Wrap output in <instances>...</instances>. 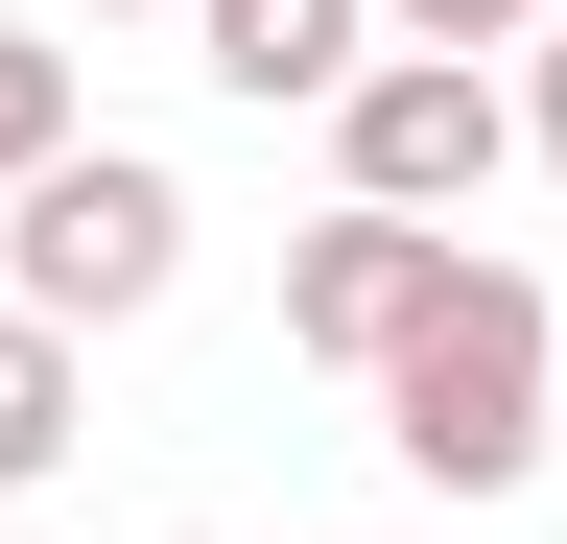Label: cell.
Returning <instances> with one entry per match:
<instances>
[{
    "instance_id": "obj_1",
    "label": "cell",
    "mask_w": 567,
    "mask_h": 544,
    "mask_svg": "<svg viewBox=\"0 0 567 544\" xmlns=\"http://www.w3.org/2000/svg\"><path fill=\"white\" fill-rule=\"evenodd\" d=\"M544 402H567V308H544L496 237H450L425 331L379 356V450L425 473V497H520V473H544Z\"/></svg>"
},
{
    "instance_id": "obj_2",
    "label": "cell",
    "mask_w": 567,
    "mask_h": 544,
    "mask_svg": "<svg viewBox=\"0 0 567 544\" xmlns=\"http://www.w3.org/2000/svg\"><path fill=\"white\" fill-rule=\"evenodd\" d=\"M166 285H189V189L142 166V143H71V166L0 189V308H48L71 356H95V331H142Z\"/></svg>"
},
{
    "instance_id": "obj_3",
    "label": "cell",
    "mask_w": 567,
    "mask_h": 544,
    "mask_svg": "<svg viewBox=\"0 0 567 544\" xmlns=\"http://www.w3.org/2000/svg\"><path fill=\"white\" fill-rule=\"evenodd\" d=\"M496 166H520V95L450 72V48H379V72L331 95V189H354V214H425V237H450Z\"/></svg>"
},
{
    "instance_id": "obj_4",
    "label": "cell",
    "mask_w": 567,
    "mask_h": 544,
    "mask_svg": "<svg viewBox=\"0 0 567 544\" xmlns=\"http://www.w3.org/2000/svg\"><path fill=\"white\" fill-rule=\"evenodd\" d=\"M425 285H450V237H425V214H354V189H331V214L284 237V356H331V379H379L402 331H425Z\"/></svg>"
},
{
    "instance_id": "obj_5",
    "label": "cell",
    "mask_w": 567,
    "mask_h": 544,
    "mask_svg": "<svg viewBox=\"0 0 567 544\" xmlns=\"http://www.w3.org/2000/svg\"><path fill=\"white\" fill-rule=\"evenodd\" d=\"M189 72H213V95H260V119H284V95L331 119L354 72H379V0H189Z\"/></svg>"
},
{
    "instance_id": "obj_6",
    "label": "cell",
    "mask_w": 567,
    "mask_h": 544,
    "mask_svg": "<svg viewBox=\"0 0 567 544\" xmlns=\"http://www.w3.org/2000/svg\"><path fill=\"white\" fill-rule=\"evenodd\" d=\"M48 450H71V331H48V308H0V497H24Z\"/></svg>"
},
{
    "instance_id": "obj_7",
    "label": "cell",
    "mask_w": 567,
    "mask_h": 544,
    "mask_svg": "<svg viewBox=\"0 0 567 544\" xmlns=\"http://www.w3.org/2000/svg\"><path fill=\"white\" fill-rule=\"evenodd\" d=\"M24 166H71V48L0 24V189H24Z\"/></svg>"
},
{
    "instance_id": "obj_8",
    "label": "cell",
    "mask_w": 567,
    "mask_h": 544,
    "mask_svg": "<svg viewBox=\"0 0 567 544\" xmlns=\"http://www.w3.org/2000/svg\"><path fill=\"white\" fill-rule=\"evenodd\" d=\"M379 24H402V48H450V72H496V48H544L567 0H379Z\"/></svg>"
},
{
    "instance_id": "obj_9",
    "label": "cell",
    "mask_w": 567,
    "mask_h": 544,
    "mask_svg": "<svg viewBox=\"0 0 567 544\" xmlns=\"http://www.w3.org/2000/svg\"><path fill=\"white\" fill-rule=\"evenodd\" d=\"M520 143H544V166H567V24H544V72H520Z\"/></svg>"
}]
</instances>
